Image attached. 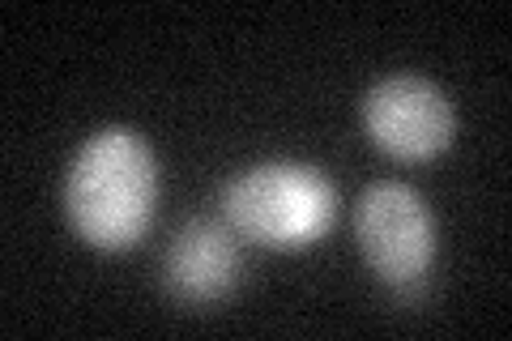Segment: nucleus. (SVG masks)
Returning a JSON list of instances; mask_svg holds the SVG:
<instances>
[{
    "label": "nucleus",
    "mask_w": 512,
    "mask_h": 341,
    "mask_svg": "<svg viewBox=\"0 0 512 341\" xmlns=\"http://www.w3.org/2000/svg\"><path fill=\"white\" fill-rule=\"evenodd\" d=\"M158 201L154 150L133 128H99L77 150L64 184L73 231L103 252H124L146 235Z\"/></svg>",
    "instance_id": "1"
},
{
    "label": "nucleus",
    "mask_w": 512,
    "mask_h": 341,
    "mask_svg": "<svg viewBox=\"0 0 512 341\" xmlns=\"http://www.w3.org/2000/svg\"><path fill=\"white\" fill-rule=\"evenodd\" d=\"M333 184L308 162H261L222 192L227 222L265 248H308L333 222Z\"/></svg>",
    "instance_id": "2"
},
{
    "label": "nucleus",
    "mask_w": 512,
    "mask_h": 341,
    "mask_svg": "<svg viewBox=\"0 0 512 341\" xmlns=\"http://www.w3.org/2000/svg\"><path fill=\"white\" fill-rule=\"evenodd\" d=\"M355 235L363 261L397 290L419 286L436 261V222L410 184H367L355 209Z\"/></svg>",
    "instance_id": "3"
},
{
    "label": "nucleus",
    "mask_w": 512,
    "mask_h": 341,
    "mask_svg": "<svg viewBox=\"0 0 512 341\" xmlns=\"http://www.w3.org/2000/svg\"><path fill=\"white\" fill-rule=\"evenodd\" d=\"M363 124L384 154L402 162L436 158L457 133V116L444 90L414 73H393L376 81L363 99Z\"/></svg>",
    "instance_id": "4"
},
{
    "label": "nucleus",
    "mask_w": 512,
    "mask_h": 341,
    "mask_svg": "<svg viewBox=\"0 0 512 341\" xmlns=\"http://www.w3.org/2000/svg\"><path fill=\"white\" fill-rule=\"evenodd\" d=\"M239 252L214 218H192L167 252V282L184 303H214L235 286Z\"/></svg>",
    "instance_id": "5"
}]
</instances>
